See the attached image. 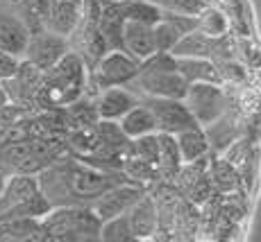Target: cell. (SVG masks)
<instances>
[{
	"instance_id": "8fae6325",
	"label": "cell",
	"mask_w": 261,
	"mask_h": 242,
	"mask_svg": "<svg viewBox=\"0 0 261 242\" xmlns=\"http://www.w3.org/2000/svg\"><path fill=\"white\" fill-rule=\"evenodd\" d=\"M139 104V95L125 86L102 88L95 100V111L100 120H120L129 109Z\"/></svg>"
},
{
	"instance_id": "52a82bcc",
	"label": "cell",
	"mask_w": 261,
	"mask_h": 242,
	"mask_svg": "<svg viewBox=\"0 0 261 242\" xmlns=\"http://www.w3.org/2000/svg\"><path fill=\"white\" fill-rule=\"evenodd\" d=\"M143 195H145L143 186L127 179V181H120V184L112 186V188L105 190L102 195H98V197L89 204V208L98 215L100 222H105L109 218H116V215L127 213Z\"/></svg>"
},
{
	"instance_id": "7a4b0ae2",
	"label": "cell",
	"mask_w": 261,
	"mask_h": 242,
	"mask_svg": "<svg viewBox=\"0 0 261 242\" xmlns=\"http://www.w3.org/2000/svg\"><path fill=\"white\" fill-rule=\"evenodd\" d=\"M87 64L80 54L68 50L53 68L43 70L37 90V102L43 107H68L80 100L87 88Z\"/></svg>"
},
{
	"instance_id": "83f0119b",
	"label": "cell",
	"mask_w": 261,
	"mask_h": 242,
	"mask_svg": "<svg viewBox=\"0 0 261 242\" xmlns=\"http://www.w3.org/2000/svg\"><path fill=\"white\" fill-rule=\"evenodd\" d=\"M7 104H9V98H7V93H5V88L0 86V109L7 107Z\"/></svg>"
},
{
	"instance_id": "d4e9b609",
	"label": "cell",
	"mask_w": 261,
	"mask_h": 242,
	"mask_svg": "<svg viewBox=\"0 0 261 242\" xmlns=\"http://www.w3.org/2000/svg\"><path fill=\"white\" fill-rule=\"evenodd\" d=\"M209 179H212V184L216 186V188L225 190V193L237 188V172L229 168V163H223V161H220V163H216L212 168Z\"/></svg>"
},
{
	"instance_id": "9c48e42d",
	"label": "cell",
	"mask_w": 261,
	"mask_h": 242,
	"mask_svg": "<svg viewBox=\"0 0 261 242\" xmlns=\"http://www.w3.org/2000/svg\"><path fill=\"white\" fill-rule=\"evenodd\" d=\"M184 102L193 113L195 123L200 127L212 125L216 118L220 115V111L225 107V98L220 84H207V82H198V84H189Z\"/></svg>"
},
{
	"instance_id": "484cf974",
	"label": "cell",
	"mask_w": 261,
	"mask_h": 242,
	"mask_svg": "<svg viewBox=\"0 0 261 242\" xmlns=\"http://www.w3.org/2000/svg\"><path fill=\"white\" fill-rule=\"evenodd\" d=\"M150 3H154L157 7L166 9V12L191 14V16H195V14H198L200 9L204 7L202 0H150Z\"/></svg>"
},
{
	"instance_id": "ac0fdd59",
	"label": "cell",
	"mask_w": 261,
	"mask_h": 242,
	"mask_svg": "<svg viewBox=\"0 0 261 242\" xmlns=\"http://www.w3.org/2000/svg\"><path fill=\"white\" fill-rule=\"evenodd\" d=\"M175 140H177L179 154H182V163H189V161L202 159L204 154L209 152V140L204 136L202 127L195 125V127H189L184 132L175 134Z\"/></svg>"
},
{
	"instance_id": "277c9868",
	"label": "cell",
	"mask_w": 261,
	"mask_h": 242,
	"mask_svg": "<svg viewBox=\"0 0 261 242\" xmlns=\"http://www.w3.org/2000/svg\"><path fill=\"white\" fill-rule=\"evenodd\" d=\"M139 73V62L129 57L125 50H107L98 64L91 68V79L95 88L102 90L109 86H127Z\"/></svg>"
},
{
	"instance_id": "6da1fadb",
	"label": "cell",
	"mask_w": 261,
	"mask_h": 242,
	"mask_svg": "<svg viewBox=\"0 0 261 242\" xmlns=\"http://www.w3.org/2000/svg\"><path fill=\"white\" fill-rule=\"evenodd\" d=\"M37 181L50 206H89L105 190L127 181V176L120 170H105L82 159H57L41 170Z\"/></svg>"
},
{
	"instance_id": "44dd1931",
	"label": "cell",
	"mask_w": 261,
	"mask_h": 242,
	"mask_svg": "<svg viewBox=\"0 0 261 242\" xmlns=\"http://www.w3.org/2000/svg\"><path fill=\"white\" fill-rule=\"evenodd\" d=\"M127 156H134V159H141V161H148V163L157 165V161H159V140H157V132L143 134V136H139V138H132V140H129Z\"/></svg>"
},
{
	"instance_id": "2e32d148",
	"label": "cell",
	"mask_w": 261,
	"mask_h": 242,
	"mask_svg": "<svg viewBox=\"0 0 261 242\" xmlns=\"http://www.w3.org/2000/svg\"><path fill=\"white\" fill-rule=\"evenodd\" d=\"M177 59V70L189 84L207 82V84H220V73L218 66L212 59L204 57H175Z\"/></svg>"
},
{
	"instance_id": "ffe728a7",
	"label": "cell",
	"mask_w": 261,
	"mask_h": 242,
	"mask_svg": "<svg viewBox=\"0 0 261 242\" xmlns=\"http://www.w3.org/2000/svg\"><path fill=\"white\" fill-rule=\"evenodd\" d=\"M118 7L123 12L125 21H137V23H148V25L159 23L164 14V9L157 7L154 3H150V0H120Z\"/></svg>"
},
{
	"instance_id": "30bf717a",
	"label": "cell",
	"mask_w": 261,
	"mask_h": 242,
	"mask_svg": "<svg viewBox=\"0 0 261 242\" xmlns=\"http://www.w3.org/2000/svg\"><path fill=\"white\" fill-rule=\"evenodd\" d=\"M173 57H204L212 62H223L229 59V45L225 43L223 34L220 37H212L200 29H191L187 32L170 50Z\"/></svg>"
},
{
	"instance_id": "4dcf8cb0",
	"label": "cell",
	"mask_w": 261,
	"mask_h": 242,
	"mask_svg": "<svg viewBox=\"0 0 261 242\" xmlns=\"http://www.w3.org/2000/svg\"><path fill=\"white\" fill-rule=\"evenodd\" d=\"M75 3H82V0H75Z\"/></svg>"
},
{
	"instance_id": "ba28073f",
	"label": "cell",
	"mask_w": 261,
	"mask_h": 242,
	"mask_svg": "<svg viewBox=\"0 0 261 242\" xmlns=\"http://www.w3.org/2000/svg\"><path fill=\"white\" fill-rule=\"evenodd\" d=\"M129 84L141 88L145 98H175L184 100L189 82L179 75V70H150L139 68L137 77Z\"/></svg>"
},
{
	"instance_id": "5b68a950",
	"label": "cell",
	"mask_w": 261,
	"mask_h": 242,
	"mask_svg": "<svg viewBox=\"0 0 261 242\" xmlns=\"http://www.w3.org/2000/svg\"><path fill=\"white\" fill-rule=\"evenodd\" d=\"M68 50H71V45H68L66 37L41 27V29L30 32L28 45H25L21 59H25L28 64H32L34 68H39L43 73V70L53 68L55 64L68 52Z\"/></svg>"
},
{
	"instance_id": "d6986e66",
	"label": "cell",
	"mask_w": 261,
	"mask_h": 242,
	"mask_svg": "<svg viewBox=\"0 0 261 242\" xmlns=\"http://www.w3.org/2000/svg\"><path fill=\"white\" fill-rule=\"evenodd\" d=\"M157 140H159V161H157L159 176H175V172L182 165V154H179L175 134L157 132Z\"/></svg>"
},
{
	"instance_id": "f546056e",
	"label": "cell",
	"mask_w": 261,
	"mask_h": 242,
	"mask_svg": "<svg viewBox=\"0 0 261 242\" xmlns=\"http://www.w3.org/2000/svg\"><path fill=\"white\" fill-rule=\"evenodd\" d=\"M105 3H120V0H105Z\"/></svg>"
},
{
	"instance_id": "8992f818",
	"label": "cell",
	"mask_w": 261,
	"mask_h": 242,
	"mask_svg": "<svg viewBox=\"0 0 261 242\" xmlns=\"http://www.w3.org/2000/svg\"><path fill=\"white\" fill-rule=\"evenodd\" d=\"M141 98V95H139ZM141 102L152 111L154 118V129L164 134H179L189 127H195V118L191 113V109L187 107L184 100H175V98H145Z\"/></svg>"
},
{
	"instance_id": "3957f363",
	"label": "cell",
	"mask_w": 261,
	"mask_h": 242,
	"mask_svg": "<svg viewBox=\"0 0 261 242\" xmlns=\"http://www.w3.org/2000/svg\"><path fill=\"white\" fill-rule=\"evenodd\" d=\"M100 224L98 215L80 204L53 206L41 218L43 240H100Z\"/></svg>"
},
{
	"instance_id": "cb8c5ba5",
	"label": "cell",
	"mask_w": 261,
	"mask_h": 242,
	"mask_svg": "<svg viewBox=\"0 0 261 242\" xmlns=\"http://www.w3.org/2000/svg\"><path fill=\"white\" fill-rule=\"evenodd\" d=\"M182 39V32L177 29L166 14H162V21L154 23V43H157V50L159 52H170L173 45Z\"/></svg>"
},
{
	"instance_id": "603a6c76",
	"label": "cell",
	"mask_w": 261,
	"mask_h": 242,
	"mask_svg": "<svg viewBox=\"0 0 261 242\" xmlns=\"http://www.w3.org/2000/svg\"><path fill=\"white\" fill-rule=\"evenodd\" d=\"M195 18H198V27L195 29H200V32H204V34H212V37H220V34H225V29H227L225 16L218 9H214L212 5H204V7L195 14Z\"/></svg>"
},
{
	"instance_id": "7c38bea8",
	"label": "cell",
	"mask_w": 261,
	"mask_h": 242,
	"mask_svg": "<svg viewBox=\"0 0 261 242\" xmlns=\"http://www.w3.org/2000/svg\"><path fill=\"white\" fill-rule=\"evenodd\" d=\"M123 50L134 57L137 62H143L150 54L157 52V43H154V25L137 23V21H125L123 23Z\"/></svg>"
},
{
	"instance_id": "7402d4cb",
	"label": "cell",
	"mask_w": 261,
	"mask_h": 242,
	"mask_svg": "<svg viewBox=\"0 0 261 242\" xmlns=\"http://www.w3.org/2000/svg\"><path fill=\"white\" fill-rule=\"evenodd\" d=\"M100 240H107V242H129V240H134L132 229H129V222H127V213L105 220L102 224H100Z\"/></svg>"
},
{
	"instance_id": "9a60e30c",
	"label": "cell",
	"mask_w": 261,
	"mask_h": 242,
	"mask_svg": "<svg viewBox=\"0 0 261 242\" xmlns=\"http://www.w3.org/2000/svg\"><path fill=\"white\" fill-rule=\"evenodd\" d=\"M28 39L30 27L23 23V18L0 12V50L3 52H9L21 59L25 45H28Z\"/></svg>"
},
{
	"instance_id": "4316f807",
	"label": "cell",
	"mask_w": 261,
	"mask_h": 242,
	"mask_svg": "<svg viewBox=\"0 0 261 242\" xmlns=\"http://www.w3.org/2000/svg\"><path fill=\"white\" fill-rule=\"evenodd\" d=\"M18 64H21V59L18 57H14V54L3 52V50H0V79L12 77V75L16 73Z\"/></svg>"
},
{
	"instance_id": "4fadbf2b",
	"label": "cell",
	"mask_w": 261,
	"mask_h": 242,
	"mask_svg": "<svg viewBox=\"0 0 261 242\" xmlns=\"http://www.w3.org/2000/svg\"><path fill=\"white\" fill-rule=\"evenodd\" d=\"M80 5L82 3H75V0H50L46 16H43V27L68 39L75 25L80 23V16H82Z\"/></svg>"
},
{
	"instance_id": "e0dca14e",
	"label": "cell",
	"mask_w": 261,
	"mask_h": 242,
	"mask_svg": "<svg viewBox=\"0 0 261 242\" xmlns=\"http://www.w3.org/2000/svg\"><path fill=\"white\" fill-rule=\"evenodd\" d=\"M118 125L127 138H139V136H143V134L157 132V129H154L152 111L141 102V98H139V104H134V107L118 120Z\"/></svg>"
},
{
	"instance_id": "f1b7e54d",
	"label": "cell",
	"mask_w": 261,
	"mask_h": 242,
	"mask_svg": "<svg viewBox=\"0 0 261 242\" xmlns=\"http://www.w3.org/2000/svg\"><path fill=\"white\" fill-rule=\"evenodd\" d=\"M5 181H7V179H5V174L0 172V193H3V188H5Z\"/></svg>"
},
{
	"instance_id": "5bb4252c",
	"label": "cell",
	"mask_w": 261,
	"mask_h": 242,
	"mask_svg": "<svg viewBox=\"0 0 261 242\" xmlns=\"http://www.w3.org/2000/svg\"><path fill=\"white\" fill-rule=\"evenodd\" d=\"M127 222H129L134 240L152 238V233H157V226H159L157 199L145 193L143 197L127 210Z\"/></svg>"
}]
</instances>
